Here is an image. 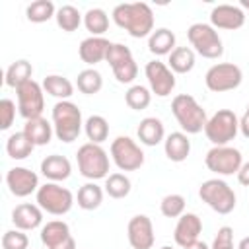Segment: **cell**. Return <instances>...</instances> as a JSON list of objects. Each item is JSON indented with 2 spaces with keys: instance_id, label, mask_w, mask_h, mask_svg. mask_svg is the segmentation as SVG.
<instances>
[{
  "instance_id": "1f68e13d",
  "label": "cell",
  "mask_w": 249,
  "mask_h": 249,
  "mask_svg": "<svg viewBox=\"0 0 249 249\" xmlns=\"http://www.w3.org/2000/svg\"><path fill=\"white\" fill-rule=\"evenodd\" d=\"M84 132H86V136H88L89 142L101 144V142H105L107 136H109V123H107V119L101 117V115H91V117H88V121L84 123Z\"/></svg>"
},
{
  "instance_id": "7dc6e473",
  "label": "cell",
  "mask_w": 249,
  "mask_h": 249,
  "mask_svg": "<svg viewBox=\"0 0 249 249\" xmlns=\"http://www.w3.org/2000/svg\"><path fill=\"white\" fill-rule=\"evenodd\" d=\"M239 6L245 8V10H249V0H239Z\"/></svg>"
},
{
  "instance_id": "30bf717a",
  "label": "cell",
  "mask_w": 249,
  "mask_h": 249,
  "mask_svg": "<svg viewBox=\"0 0 249 249\" xmlns=\"http://www.w3.org/2000/svg\"><path fill=\"white\" fill-rule=\"evenodd\" d=\"M206 167L216 175H233L243 165L241 152L231 146H212L204 156Z\"/></svg>"
},
{
  "instance_id": "8992f818",
  "label": "cell",
  "mask_w": 249,
  "mask_h": 249,
  "mask_svg": "<svg viewBox=\"0 0 249 249\" xmlns=\"http://www.w3.org/2000/svg\"><path fill=\"white\" fill-rule=\"evenodd\" d=\"M198 196L218 214H230L235 208V200H237L233 189L218 177L204 181L198 189Z\"/></svg>"
},
{
  "instance_id": "9a60e30c",
  "label": "cell",
  "mask_w": 249,
  "mask_h": 249,
  "mask_svg": "<svg viewBox=\"0 0 249 249\" xmlns=\"http://www.w3.org/2000/svg\"><path fill=\"white\" fill-rule=\"evenodd\" d=\"M126 237L132 249H152L156 235H154V226L152 220L146 214H136L130 218L128 228H126Z\"/></svg>"
},
{
  "instance_id": "f546056e",
  "label": "cell",
  "mask_w": 249,
  "mask_h": 249,
  "mask_svg": "<svg viewBox=\"0 0 249 249\" xmlns=\"http://www.w3.org/2000/svg\"><path fill=\"white\" fill-rule=\"evenodd\" d=\"M76 198H78V206L82 210H95L103 202V189L99 185H95L93 181H89L78 189Z\"/></svg>"
},
{
  "instance_id": "9c48e42d",
  "label": "cell",
  "mask_w": 249,
  "mask_h": 249,
  "mask_svg": "<svg viewBox=\"0 0 249 249\" xmlns=\"http://www.w3.org/2000/svg\"><path fill=\"white\" fill-rule=\"evenodd\" d=\"M241 80H243L241 68L233 62H218V64L210 66L206 76H204L206 88L214 93L231 91L241 84Z\"/></svg>"
},
{
  "instance_id": "7c38bea8",
  "label": "cell",
  "mask_w": 249,
  "mask_h": 249,
  "mask_svg": "<svg viewBox=\"0 0 249 249\" xmlns=\"http://www.w3.org/2000/svg\"><path fill=\"white\" fill-rule=\"evenodd\" d=\"M105 60L109 62L117 82H121V84H130L138 74L136 60H134L130 49L126 45H123V43H111Z\"/></svg>"
},
{
  "instance_id": "f1b7e54d",
  "label": "cell",
  "mask_w": 249,
  "mask_h": 249,
  "mask_svg": "<svg viewBox=\"0 0 249 249\" xmlns=\"http://www.w3.org/2000/svg\"><path fill=\"white\" fill-rule=\"evenodd\" d=\"M33 148H35V144L27 138V134L23 130L10 134L6 140V152L12 160H25L27 156H31Z\"/></svg>"
},
{
  "instance_id": "d590c367",
  "label": "cell",
  "mask_w": 249,
  "mask_h": 249,
  "mask_svg": "<svg viewBox=\"0 0 249 249\" xmlns=\"http://www.w3.org/2000/svg\"><path fill=\"white\" fill-rule=\"evenodd\" d=\"M56 25L62 29V31H76L82 23V14L78 12V8L66 4V6H60L56 10Z\"/></svg>"
},
{
  "instance_id": "83f0119b",
  "label": "cell",
  "mask_w": 249,
  "mask_h": 249,
  "mask_svg": "<svg viewBox=\"0 0 249 249\" xmlns=\"http://www.w3.org/2000/svg\"><path fill=\"white\" fill-rule=\"evenodd\" d=\"M43 89H45L49 95H53V97H56V99H60V101H68V97L74 93L72 82H70L68 78L60 76V74H51V76H47V78L43 80Z\"/></svg>"
},
{
  "instance_id": "ba28073f",
  "label": "cell",
  "mask_w": 249,
  "mask_h": 249,
  "mask_svg": "<svg viewBox=\"0 0 249 249\" xmlns=\"http://www.w3.org/2000/svg\"><path fill=\"white\" fill-rule=\"evenodd\" d=\"M37 204L47 214L64 216L74 204V195L58 183H45L37 191Z\"/></svg>"
},
{
  "instance_id": "277c9868",
  "label": "cell",
  "mask_w": 249,
  "mask_h": 249,
  "mask_svg": "<svg viewBox=\"0 0 249 249\" xmlns=\"http://www.w3.org/2000/svg\"><path fill=\"white\" fill-rule=\"evenodd\" d=\"M76 160H78V169H80V173L86 179H89V181L107 179V173H109V156H107V152L99 144L86 142L84 146L78 148Z\"/></svg>"
},
{
  "instance_id": "c3c4849f",
  "label": "cell",
  "mask_w": 249,
  "mask_h": 249,
  "mask_svg": "<svg viewBox=\"0 0 249 249\" xmlns=\"http://www.w3.org/2000/svg\"><path fill=\"white\" fill-rule=\"evenodd\" d=\"M161 249H173V247H169V245H163V247H161Z\"/></svg>"
},
{
  "instance_id": "60d3db41",
  "label": "cell",
  "mask_w": 249,
  "mask_h": 249,
  "mask_svg": "<svg viewBox=\"0 0 249 249\" xmlns=\"http://www.w3.org/2000/svg\"><path fill=\"white\" fill-rule=\"evenodd\" d=\"M16 119V103L8 97L0 99V128L8 130Z\"/></svg>"
},
{
  "instance_id": "ee69618b",
  "label": "cell",
  "mask_w": 249,
  "mask_h": 249,
  "mask_svg": "<svg viewBox=\"0 0 249 249\" xmlns=\"http://www.w3.org/2000/svg\"><path fill=\"white\" fill-rule=\"evenodd\" d=\"M239 130H241V134H243L245 138H249V105H247L243 117L239 119Z\"/></svg>"
},
{
  "instance_id": "bcb514c9",
  "label": "cell",
  "mask_w": 249,
  "mask_h": 249,
  "mask_svg": "<svg viewBox=\"0 0 249 249\" xmlns=\"http://www.w3.org/2000/svg\"><path fill=\"white\" fill-rule=\"evenodd\" d=\"M237 249H249V237H243L237 245Z\"/></svg>"
},
{
  "instance_id": "7bdbcfd3",
  "label": "cell",
  "mask_w": 249,
  "mask_h": 249,
  "mask_svg": "<svg viewBox=\"0 0 249 249\" xmlns=\"http://www.w3.org/2000/svg\"><path fill=\"white\" fill-rule=\"evenodd\" d=\"M237 181L243 185V187H249V161H245L239 171H237Z\"/></svg>"
},
{
  "instance_id": "ab89813d",
  "label": "cell",
  "mask_w": 249,
  "mask_h": 249,
  "mask_svg": "<svg viewBox=\"0 0 249 249\" xmlns=\"http://www.w3.org/2000/svg\"><path fill=\"white\" fill-rule=\"evenodd\" d=\"M29 237L21 230H8L2 235V249H27Z\"/></svg>"
},
{
  "instance_id": "7402d4cb",
  "label": "cell",
  "mask_w": 249,
  "mask_h": 249,
  "mask_svg": "<svg viewBox=\"0 0 249 249\" xmlns=\"http://www.w3.org/2000/svg\"><path fill=\"white\" fill-rule=\"evenodd\" d=\"M41 173L51 181V183H58L70 177L72 173V165L70 160L66 156L60 154H51L41 161Z\"/></svg>"
},
{
  "instance_id": "74e56055",
  "label": "cell",
  "mask_w": 249,
  "mask_h": 249,
  "mask_svg": "<svg viewBox=\"0 0 249 249\" xmlns=\"http://www.w3.org/2000/svg\"><path fill=\"white\" fill-rule=\"evenodd\" d=\"M124 101H126V105H128L130 109L142 111V109H146V107L150 105L152 93H150V89H148L146 86L136 84V86H130V88H128V91L124 93Z\"/></svg>"
},
{
  "instance_id": "836d02e7",
  "label": "cell",
  "mask_w": 249,
  "mask_h": 249,
  "mask_svg": "<svg viewBox=\"0 0 249 249\" xmlns=\"http://www.w3.org/2000/svg\"><path fill=\"white\" fill-rule=\"evenodd\" d=\"M76 86H78V89H80L82 93L93 95V93H97V91L103 88V78H101V74H99L95 68H86V70H82V72L78 74Z\"/></svg>"
},
{
  "instance_id": "52a82bcc",
  "label": "cell",
  "mask_w": 249,
  "mask_h": 249,
  "mask_svg": "<svg viewBox=\"0 0 249 249\" xmlns=\"http://www.w3.org/2000/svg\"><path fill=\"white\" fill-rule=\"evenodd\" d=\"M187 37L195 51L204 58H220L224 54V43L218 31L210 23H193L187 29Z\"/></svg>"
},
{
  "instance_id": "2e32d148",
  "label": "cell",
  "mask_w": 249,
  "mask_h": 249,
  "mask_svg": "<svg viewBox=\"0 0 249 249\" xmlns=\"http://www.w3.org/2000/svg\"><path fill=\"white\" fill-rule=\"evenodd\" d=\"M41 241L47 249H76L70 228L62 220H51L41 228Z\"/></svg>"
},
{
  "instance_id": "cb8c5ba5",
  "label": "cell",
  "mask_w": 249,
  "mask_h": 249,
  "mask_svg": "<svg viewBox=\"0 0 249 249\" xmlns=\"http://www.w3.org/2000/svg\"><path fill=\"white\" fill-rule=\"evenodd\" d=\"M136 134H138V140L146 146H158L163 136H165V128H163V123L156 117H146L138 123V128H136Z\"/></svg>"
},
{
  "instance_id": "484cf974",
  "label": "cell",
  "mask_w": 249,
  "mask_h": 249,
  "mask_svg": "<svg viewBox=\"0 0 249 249\" xmlns=\"http://www.w3.org/2000/svg\"><path fill=\"white\" fill-rule=\"evenodd\" d=\"M148 49L152 54H158V56L171 54L175 51V33L167 27H160L152 31V35L148 37Z\"/></svg>"
},
{
  "instance_id": "f35d334b",
  "label": "cell",
  "mask_w": 249,
  "mask_h": 249,
  "mask_svg": "<svg viewBox=\"0 0 249 249\" xmlns=\"http://www.w3.org/2000/svg\"><path fill=\"white\" fill-rule=\"evenodd\" d=\"M160 210L165 218H181L185 214V196L177 193L165 195L160 202Z\"/></svg>"
},
{
  "instance_id": "4dcf8cb0",
  "label": "cell",
  "mask_w": 249,
  "mask_h": 249,
  "mask_svg": "<svg viewBox=\"0 0 249 249\" xmlns=\"http://www.w3.org/2000/svg\"><path fill=\"white\" fill-rule=\"evenodd\" d=\"M195 51L191 47H175V51L169 54V68L177 74H187L195 68Z\"/></svg>"
},
{
  "instance_id": "e575fe53",
  "label": "cell",
  "mask_w": 249,
  "mask_h": 249,
  "mask_svg": "<svg viewBox=\"0 0 249 249\" xmlns=\"http://www.w3.org/2000/svg\"><path fill=\"white\" fill-rule=\"evenodd\" d=\"M25 14H27L29 21L43 23V21H49L53 16H56V10H54V4L51 0H35L27 6Z\"/></svg>"
},
{
  "instance_id": "ac0fdd59",
  "label": "cell",
  "mask_w": 249,
  "mask_h": 249,
  "mask_svg": "<svg viewBox=\"0 0 249 249\" xmlns=\"http://www.w3.org/2000/svg\"><path fill=\"white\" fill-rule=\"evenodd\" d=\"M245 23V12L233 4H218L210 12V25L214 29H239Z\"/></svg>"
},
{
  "instance_id": "8d00e7d4",
  "label": "cell",
  "mask_w": 249,
  "mask_h": 249,
  "mask_svg": "<svg viewBox=\"0 0 249 249\" xmlns=\"http://www.w3.org/2000/svg\"><path fill=\"white\" fill-rule=\"evenodd\" d=\"M105 193L111 198H124L130 193V179L124 173H111L105 179Z\"/></svg>"
},
{
  "instance_id": "603a6c76",
  "label": "cell",
  "mask_w": 249,
  "mask_h": 249,
  "mask_svg": "<svg viewBox=\"0 0 249 249\" xmlns=\"http://www.w3.org/2000/svg\"><path fill=\"white\" fill-rule=\"evenodd\" d=\"M163 150L171 161H175V163L185 161L187 156L191 154V140L185 132H171L163 140Z\"/></svg>"
},
{
  "instance_id": "4fadbf2b",
  "label": "cell",
  "mask_w": 249,
  "mask_h": 249,
  "mask_svg": "<svg viewBox=\"0 0 249 249\" xmlns=\"http://www.w3.org/2000/svg\"><path fill=\"white\" fill-rule=\"evenodd\" d=\"M16 93H18V109H19V115L25 121L43 115V109H45L43 86H39L35 80H29L23 86H19L16 89Z\"/></svg>"
},
{
  "instance_id": "44dd1931",
  "label": "cell",
  "mask_w": 249,
  "mask_h": 249,
  "mask_svg": "<svg viewBox=\"0 0 249 249\" xmlns=\"http://www.w3.org/2000/svg\"><path fill=\"white\" fill-rule=\"evenodd\" d=\"M109 47H111V43L105 37H88V39H84L80 43L78 54H80L82 62L93 66V64H97V62L107 58Z\"/></svg>"
},
{
  "instance_id": "ffe728a7",
  "label": "cell",
  "mask_w": 249,
  "mask_h": 249,
  "mask_svg": "<svg viewBox=\"0 0 249 249\" xmlns=\"http://www.w3.org/2000/svg\"><path fill=\"white\" fill-rule=\"evenodd\" d=\"M12 222H14L16 230L31 231L43 224V210L39 204L21 202L12 210Z\"/></svg>"
},
{
  "instance_id": "6da1fadb",
  "label": "cell",
  "mask_w": 249,
  "mask_h": 249,
  "mask_svg": "<svg viewBox=\"0 0 249 249\" xmlns=\"http://www.w3.org/2000/svg\"><path fill=\"white\" fill-rule=\"evenodd\" d=\"M113 21L134 39L148 37L154 31V12L146 2H126L115 6Z\"/></svg>"
},
{
  "instance_id": "3957f363",
  "label": "cell",
  "mask_w": 249,
  "mask_h": 249,
  "mask_svg": "<svg viewBox=\"0 0 249 249\" xmlns=\"http://www.w3.org/2000/svg\"><path fill=\"white\" fill-rule=\"evenodd\" d=\"M82 111L72 101H58L53 107V128L58 140L70 144L82 132Z\"/></svg>"
},
{
  "instance_id": "5bb4252c",
  "label": "cell",
  "mask_w": 249,
  "mask_h": 249,
  "mask_svg": "<svg viewBox=\"0 0 249 249\" xmlns=\"http://www.w3.org/2000/svg\"><path fill=\"white\" fill-rule=\"evenodd\" d=\"M144 72H146L152 93H156L158 97H167L175 89V76L167 64L160 62V60H150L146 64Z\"/></svg>"
},
{
  "instance_id": "b9f144b4",
  "label": "cell",
  "mask_w": 249,
  "mask_h": 249,
  "mask_svg": "<svg viewBox=\"0 0 249 249\" xmlns=\"http://www.w3.org/2000/svg\"><path fill=\"white\" fill-rule=\"evenodd\" d=\"M210 249H233V230L230 226H222Z\"/></svg>"
},
{
  "instance_id": "d6a6232c",
  "label": "cell",
  "mask_w": 249,
  "mask_h": 249,
  "mask_svg": "<svg viewBox=\"0 0 249 249\" xmlns=\"http://www.w3.org/2000/svg\"><path fill=\"white\" fill-rule=\"evenodd\" d=\"M84 25L91 37H101L109 29V16L101 8H89L84 16Z\"/></svg>"
},
{
  "instance_id": "d4e9b609",
  "label": "cell",
  "mask_w": 249,
  "mask_h": 249,
  "mask_svg": "<svg viewBox=\"0 0 249 249\" xmlns=\"http://www.w3.org/2000/svg\"><path fill=\"white\" fill-rule=\"evenodd\" d=\"M23 132L27 134V138H29L35 146H45V144L51 142L54 128H53V124H51L47 119H43V117H35V119L25 121V124H23Z\"/></svg>"
},
{
  "instance_id": "7a4b0ae2",
  "label": "cell",
  "mask_w": 249,
  "mask_h": 249,
  "mask_svg": "<svg viewBox=\"0 0 249 249\" xmlns=\"http://www.w3.org/2000/svg\"><path fill=\"white\" fill-rule=\"evenodd\" d=\"M171 113L175 115L179 126L185 134H198L206 126V111L198 105V101L189 93H179L171 101Z\"/></svg>"
},
{
  "instance_id": "f6af8a7d",
  "label": "cell",
  "mask_w": 249,
  "mask_h": 249,
  "mask_svg": "<svg viewBox=\"0 0 249 249\" xmlns=\"http://www.w3.org/2000/svg\"><path fill=\"white\" fill-rule=\"evenodd\" d=\"M185 249H210V247H208L204 241H200V239H198V241L191 243V245H189V247H185Z\"/></svg>"
},
{
  "instance_id": "e0dca14e",
  "label": "cell",
  "mask_w": 249,
  "mask_h": 249,
  "mask_svg": "<svg viewBox=\"0 0 249 249\" xmlns=\"http://www.w3.org/2000/svg\"><path fill=\"white\" fill-rule=\"evenodd\" d=\"M6 183L14 196H29L39 191V177L27 167H12L6 173Z\"/></svg>"
},
{
  "instance_id": "5b68a950",
  "label": "cell",
  "mask_w": 249,
  "mask_h": 249,
  "mask_svg": "<svg viewBox=\"0 0 249 249\" xmlns=\"http://www.w3.org/2000/svg\"><path fill=\"white\" fill-rule=\"evenodd\" d=\"M237 132H239V119L231 109H218L206 121L204 126V134L214 146H228V142H231L237 136Z\"/></svg>"
},
{
  "instance_id": "d6986e66",
  "label": "cell",
  "mask_w": 249,
  "mask_h": 249,
  "mask_svg": "<svg viewBox=\"0 0 249 249\" xmlns=\"http://www.w3.org/2000/svg\"><path fill=\"white\" fill-rule=\"evenodd\" d=\"M202 231V220L193 214V212H185L179 220H177V226H175V231H173V239L179 247H189L191 243L198 241V235Z\"/></svg>"
},
{
  "instance_id": "8fae6325",
  "label": "cell",
  "mask_w": 249,
  "mask_h": 249,
  "mask_svg": "<svg viewBox=\"0 0 249 249\" xmlns=\"http://www.w3.org/2000/svg\"><path fill=\"white\" fill-rule=\"evenodd\" d=\"M111 158L121 171H136L144 163L142 148L128 136H117L111 142Z\"/></svg>"
},
{
  "instance_id": "4316f807",
  "label": "cell",
  "mask_w": 249,
  "mask_h": 249,
  "mask_svg": "<svg viewBox=\"0 0 249 249\" xmlns=\"http://www.w3.org/2000/svg\"><path fill=\"white\" fill-rule=\"evenodd\" d=\"M31 74H33L31 62H27L25 58H21V60H16V62H12V64L8 66L4 82H6V86L18 89L19 86H23L25 82L31 80Z\"/></svg>"
}]
</instances>
